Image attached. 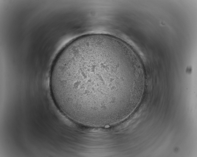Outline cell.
I'll use <instances>...</instances> for the list:
<instances>
[{
    "instance_id": "obj_1",
    "label": "cell",
    "mask_w": 197,
    "mask_h": 157,
    "mask_svg": "<svg viewBox=\"0 0 197 157\" xmlns=\"http://www.w3.org/2000/svg\"><path fill=\"white\" fill-rule=\"evenodd\" d=\"M145 81L128 45L112 36L92 34L61 50L53 64L50 84L55 105L68 119L79 125L103 127L132 113Z\"/></svg>"
}]
</instances>
